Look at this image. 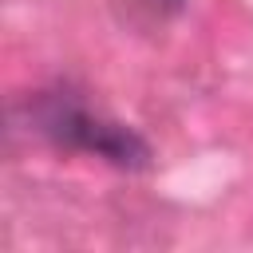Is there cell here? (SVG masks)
Segmentation results:
<instances>
[{
	"label": "cell",
	"mask_w": 253,
	"mask_h": 253,
	"mask_svg": "<svg viewBox=\"0 0 253 253\" xmlns=\"http://www.w3.org/2000/svg\"><path fill=\"white\" fill-rule=\"evenodd\" d=\"M138 4H146V8L154 12V16H166V12H174V8L182 4V0H138Z\"/></svg>",
	"instance_id": "obj_2"
},
{
	"label": "cell",
	"mask_w": 253,
	"mask_h": 253,
	"mask_svg": "<svg viewBox=\"0 0 253 253\" xmlns=\"http://www.w3.org/2000/svg\"><path fill=\"white\" fill-rule=\"evenodd\" d=\"M40 123H43V130L51 138H59V142H67L75 150H91V154H99V158H107L115 166H126V170H138L150 158V146L130 126L99 119V115H91V111H83L75 103H63V99H55L43 111Z\"/></svg>",
	"instance_id": "obj_1"
}]
</instances>
